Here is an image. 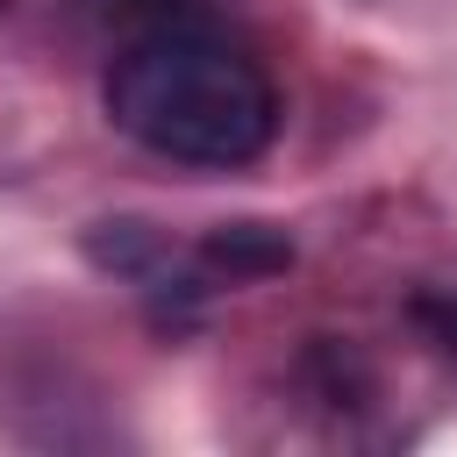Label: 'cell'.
Instances as JSON below:
<instances>
[{
	"label": "cell",
	"mask_w": 457,
	"mask_h": 457,
	"mask_svg": "<svg viewBox=\"0 0 457 457\" xmlns=\"http://www.w3.org/2000/svg\"><path fill=\"white\" fill-rule=\"evenodd\" d=\"M207 257L214 264H228V271H264V264H286V243H257V228H228V236H214L207 243Z\"/></svg>",
	"instance_id": "cell-2"
},
{
	"label": "cell",
	"mask_w": 457,
	"mask_h": 457,
	"mask_svg": "<svg viewBox=\"0 0 457 457\" xmlns=\"http://www.w3.org/2000/svg\"><path fill=\"white\" fill-rule=\"evenodd\" d=\"M107 121L171 164L236 171L271 143L278 93L243 43L193 21H157L107 71Z\"/></svg>",
	"instance_id": "cell-1"
},
{
	"label": "cell",
	"mask_w": 457,
	"mask_h": 457,
	"mask_svg": "<svg viewBox=\"0 0 457 457\" xmlns=\"http://www.w3.org/2000/svg\"><path fill=\"white\" fill-rule=\"evenodd\" d=\"M107 7H179V0H107Z\"/></svg>",
	"instance_id": "cell-3"
}]
</instances>
